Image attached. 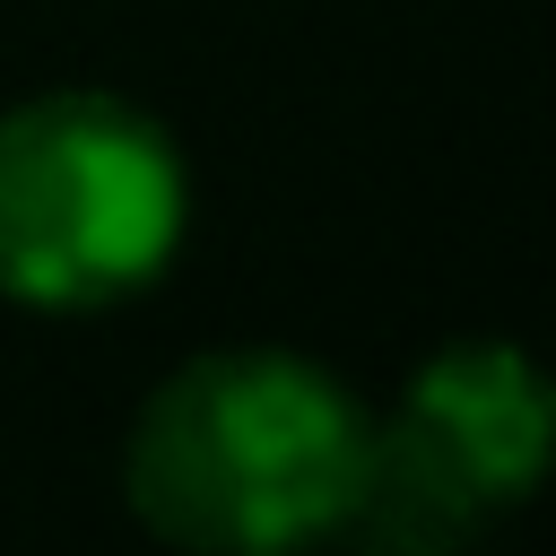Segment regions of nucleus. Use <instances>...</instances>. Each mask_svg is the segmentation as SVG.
Listing matches in <instances>:
<instances>
[{
    "label": "nucleus",
    "instance_id": "f257e3e1",
    "mask_svg": "<svg viewBox=\"0 0 556 556\" xmlns=\"http://www.w3.org/2000/svg\"><path fill=\"white\" fill-rule=\"evenodd\" d=\"M365 400L295 348H208L174 365L122 443L130 513L191 556H287L356 513Z\"/></svg>",
    "mask_w": 556,
    "mask_h": 556
},
{
    "label": "nucleus",
    "instance_id": "f03ea898",
    "mask_svg": "<svg viewBox=\"0 0 556 556\" xmlns=\"http://www.w3.org/2000/svg\"><path fill=\"white\" fill-rule=\"evenodd\" d=\"M191 174L156 113L104 87H52L0 113V295L26 313H104L182 252Z\"/></svg>",
    "mask_w": 556,
    "mask_h": 556
},
{
    "label": "nucleus",
    "instance_id": "7ed1b4c3",
    "mask_svg": "<svg viewBox=\"0 0 556 556\" xmlns=\"http://www.w3.org/2000/svg\"><path fill=\"white\" fill-rule=\"evenodd\" d=\"M547 443H556L547 374L513 339H443L400 382V408L365 426V478L348 530H365L391 556H443L486 513L539 486Z\"/></svg>",
    "mask_w": 556,
    "mask_h": 556
}]
</instances>
